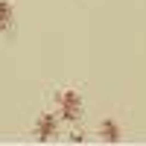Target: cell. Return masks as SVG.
<instances>
[{"mask_svg":"<svg viewBox=\"0 0 146 146\" xmlns=\"http://www.w3.org/2000/svg\"><path fill=\"white\" fill-rule=\"evenodd\" d=\"M70 140H73V143H85V135H82V131H73Z\"/></svg>","mask_w":146,"mask_h":146,"instance_id":"cell-5","label":"cell"},{"mask_svg":"<svg viewBox=\"0 0 146 146\" xmlns=\"http://www.w3.org/2000/svg\"><path fill=\"white\" fill-rule=\"evenodd\" d=\"M120 137H123V131H120V126L114 120H102L100 123V140L102 143H120Z\"/></svg>","mask_w":146,"mask_h":146,"instance_id":"cell-3","label":"cell"},{"mask_svg":"<svg viewBox=\"0 0 146 146\" xmlns=\"http://www.w3.org/2000/svg\"><path fill=\"white\" fill-rule=\"evenodd\" d=\"M56 105H58V117H62L64 123H79V117H82V96L76 91L64 88L56 96Z\"/></svg>","mask_w":146,"mask_h":146,"instance_id":"cell-1","label":"cell"},{"mask_svg":"<svg viewBox=\"0 0 146 146\" xmlns=\"http://www.w3.org/2000/svg\"><path fill=\"white\" fill-rule=\"evenodd\" d=\"M12 21H15V9H12L9 0H0V32L12 29Z\"/></svg>","mask_w":146,"mask_h":146,"instance_id":"cell-4","label":"cell"},{"mask_svg":"<svg viewBox=\"0 0 146 146\" xmlns=\"http://www.w3.org/2000/svg\"><path fill=\"white\" fill-rule=\"evenodd\" d=\"M58 111L56 114H41L38 117V123H35V140L38 143H50L56 135H58Z\"/></svg>","mask_w":146,"mask_h":146,"instance_id":"cell-2","label":"cell"}]
</instances>
